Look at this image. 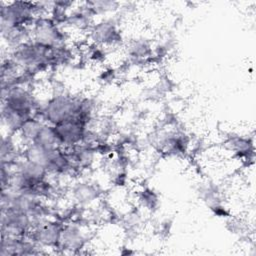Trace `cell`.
Returning <instances> with one entry per match:
<instances>
[{
    "mask_svg": "<svg viewBox=\"0 0 256 256\" xmlns=\"http://www.w3.org/2000/svg\"><path fill=\"white\" fill-rule=\"evenodd\" d=\"M79 102L67 96H58L47 103L43 115L53 125L69 120L76 116Z\"/></svg>",
    "mask_w": 256,
    "mask_h": 256,
    "instance_id": "1",
    "label": "cell"
},
{
    "mask_svg": "<svg viewBox=\"0 0 256 256\" xmlns=\"http://www.w3.org/2000/svg\"><path fill=\"white\" fill-rule=\"evenodd\" d=\"M35 10V3L30 2H10L6 6L1 4V26H25Z\"/></svg>",
    "mask_w": 256,
    "mask_h": 256,
    "instance_id": "2",
    "label": "cell"
},
{
    "mask_svg": "<svg viewBox=\"0 0 256 256\" xmlns=\"http://www.w3.org/2000/svg\"><path fill=\"white\" fill-rule=\"evenodd\" d=\"M32 35L35 43L49 48L61 47L63 40L56 24L46 18H41L35 22Z\"/></svg>",
    "mask_w": 256,
    "mask_h": 256,
    "instance_id": "3",
    "label": "cell"
},
{
    "mask_svg": "<svg viewBox=\"0 0 256 256\" xmlns=\"http://www.w3.org/2000/svg\"><path fill=\"white\" fill-rule=\"evenodd\" d=\"M61 145H76L85 136V123L77 118H71L54 125Z\"/></svg>",
    "mask_w": 256,
    "mask_h": 256,
    "instance_id": "4",
    "label": "cell"
},
{
    "mask_svg": "<svg viewBox=\"0 0 256 256\" xmlns=\"http://www.w3.org/2000/svg\"><path fill=\"white\" fill-rule=\"evenodd\" d=\"M62 229L56 223L41 224L33 232V238L40 244L46 246L56 245L61 239Z\"/></svg>",
    "mask_w": 256,
    "mask_h": 256,
    "instance_id": "5",
    "label": "cell"
},
{
    "mask_svg": "<svg viewBox=\"0 0 256 256\" xmlns=\"http://www.w3.org/2000/svg\"><path fill=\"white\" fill-rule=\"evenodd\" d=\"M14 164L16 167V169L14 171L20 173L26 179H28L29 181H31L32 183H35V184L43 181L44 177L47 173V170L44 167L26 159V158H24L23 160L16 161Z\"/></svg>",
    "mask_w": 256,
    "mask_h": 256,
    "instance_id": "6",
    "label": "cell"
},
{
    "mask_svg": "<svg viewBox=\"0 0 256 256\" xmlns=\"http://www.w3.org/2000/svg\"><path fill=\"white\" fill-rule=\"evenodd\" d=\"M33 143L46 149H57L61 145L54 126L46 124L42 125Z\"/></svg>",
    "mask_w": 256,
    "mask_h": 256,
    "instance_id": "7",
    "label": "cell"
},
{
    "mask_svg": "<svg viewBox=\"0 0 256 256\" xmlns=\"http://www.w3.org/2000/svg\"><path fill=\"white\" fill-rule=\"evenodd\" d=\"M42 123L39 120L29 118L27 119L20 130L17 132L18 135L21 137L22 142L27 146L29 144H32L39 132V130L42 127Z\"/></svg>",
    "mask_w": 256,
    "mask_h": 256,
    "instance_id": "8",
    "label": "cell"
},
{
    "mask_svg": "<svg viewBox=\"0 0 256 256\" xmlns=\"http://www.w3.org/2000/svg\"><path fill=\"white\" fill-rule=\"evenodd\" d=\"M60 240H62L63 244L67 248L72 249V248L81 247L83 244L84 238L81 233V230L77 226L70 225L62 230Z\"/></svg>",
    "mask_w": 256,
    "mask_h": 256,
    "instance_id": "9",
    "label": "cell"
},
{
    "mask_svg": "<svg viewBox=\"0 0 256 256\" xmlns=\"http://www.w3.org/2000/svg\"><path fill=\"white\" fill-rule=\"evenodd\" d=\"M71 154L68 155L70 160L78 164L79 166H89L94 159L93 150L85 146H77L71 150Z\"/></svg>",
    "mask_w": 256,
    "mask_h": 256,
    "instance_id": "10",
    "label": "cell"
},
{
    "mask_svg": "<svg viewBox=\"0 0 256 256\" xmlns=\"http://www.w3.org/2000/svg\"><path fill=\"white\" fill-rule=\"evenodd\" d=\"M92 33L96 41L105 42V43L111 42L112 39H114V37L117 34L114 25H112V23L110 22H103L96 25Z\"/></svg>",
    "mask_w": 256,
    "mask_h": 256,
    "instance_id": "11",
    "label": "cell"
},
{
    "mask_svg": "<svg viewBox=\"0 0 256 256\" xmlns=\"http://www.w3.org/2000/svg\"><path fill=\"white\" fill-rule=\"evenodd\" d=\"M77 200L81 203H89L96 197V190L87 184H80L74 189Z\"/></svg>",
    "mask_w": 256,
    "mask_h": 256,
    "instance_id": "12",
    "label": "cell"
},
{
    "mask_svg": "<svg viewBox=\"0 0 256 256\" xmlns=\"http://www.w3.org/2000/svg\"><path fill=\"white\" fill-rule=\"evenodd\" d=\"M131 50L132 53L137 56V57H143L146 56L149 52V47L146 43L143 42H135L132 46H131Z\"/></svg>",
    "mask_w": 256,
    "mask_h": 256,
    "instance_id": "13",
    "label": "cell"
}]
</instances>
